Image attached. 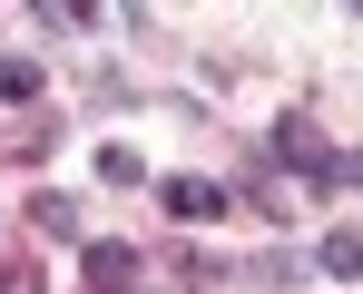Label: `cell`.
Wrapping results in <instances>:
<instances>
[{
	"mask_svg": "<svg viewBox=\"0 0 363 294\" xmlns=\"http://www.w3.org/2000/svg\"><path fill=\"white\" fill-rule=\"evenodd\" d=\"M99 176H108V186H147V157H138V147H99Z\"/></svg>",
	"mask_w": 363,
	"mask_h": 294,
	"instance_id": "7",
	"label": "cell"
},
{
	"mask_svg": "<svg viewBox=\"0 0 363 294\" xmlns=\"http://www.w3.org/2000/svg\"><path fill=\"white\" fill-rule=\"evenodd\" d=\"M0 98H10V108H30V98H40V59L0 50Z\"/></svg>",
	"mask_w": 363,
	"mask_h": 294,
	"instance_id": "5",
	"label": "cell"
},
{
	"mask_svg": "<svg viewBox=\"0 0 363 294\" xmlns=\"http://www.w3.org/2000/svg\"><path fill=\"white\" fill-rule=\"evenodd\" d=\"M30 226L69 245V235H79V206H69V196H30Z\"/></svg>",
	"mask_w": 363,
	"mask_h": 294,
	"instance_id": "6",
	"label": "cell"
},
{
	"mask_svg": "<svg viewBox=\"0 0 363 294\" xmlns=\"http://www.w3.org/2000/svg\"><path fill=\"white\" fill-rule=\"evenodd\" d=\"M157 206H167L177 226H216V216L236 206V186H216V176H167V186H157Z\"/></svg>",
	"mask_w": 363,
	"mask_h": 294,
	"instance_id": "3",
	"label": "cell"
},
{
	"mask_svg": "<svg viewBox=\"0 0 363 294\" xmlns=\"http://www.w3.org/2000/svg\"><path fill=\"white\" fill-rule=\"evenodd\" d=\"M275 157H285L295 176H314V186H334V157H344V147H324L314 118H275Z\"/></svg>",
	"mask_w": 363,
	"mask_h": 294,
	"instance_id": "1",
	"label": "cell"
},
{
	"mask_svg": "<svg viewBox=\"0 0 363 294\" xmlns=\"http://www.w3.org/2000/svg\"><path fill=\"white\" fill-rule=\"evenodd\" d=\"M0 294H30V265H0Z\"/></svg>",
	"mask_w": 363,
	"mask_h": 294,
	"instance_id": "8",
	"label": "cell"
},
{
	"mask_svg": "<svg viewBox=\"0 0 363 294\" xmlns=\"http://www.w3.org/2000/svg\"><path fill=\"white\" fill-rule=\"evenodd\" d=\"M314 265H324V275H363V226H334L314 245Z\"/></svg>",
	"mask_w": 363,
	"mask_h": 294,
	"instance_id": "4",
	"label": "cell"
},
{
	"mask_svg": "<svg viewBox=\"0 0 363 294\" xmlns=\"http://www.w3.org/2000/svg\"><path fill=\"white\" fill-rule=\"evenodd\" d=\"M79 285H89V294H138V245L89 235V245H79Z\"/></svg>",
	"mask_w": 363,
	"mask_h": 294,
	"instance_id": "2",
	"label": "cell"
}]
</instances>
